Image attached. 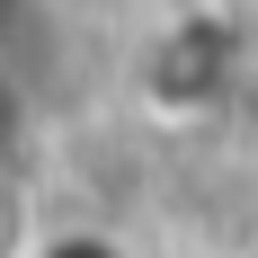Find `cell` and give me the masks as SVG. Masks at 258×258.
<instances>
[{
    "label": "cell",
    "mask_w": 258,
    "mask_h": 258,
    "mask_svg": "<svg viewBox=\"0 0 258 258\" xmlns=\"http://www.w3.org/2000/svg\"><path fill=\"white\" fill-rule=\"evenodd\" d=\"M27 258H134V249L116 232H98V223H62V232H45Z\"/></svg>",
    "instance_id": "obj_1"
}]
</instances>
